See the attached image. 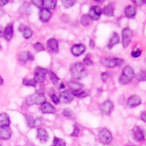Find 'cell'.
Segmentation results:
<instances>
[{
    "label": "cell",
    "mask_w": 146,
    "mask_h": 146,
    "mask_svg": "<svg viewBox=\"0 0 146 146\" xmlns=\"http://www.w3.org/2000/svg\"><path fill=\"white\" fill-rule=\"evenodd\" d=\"M133 2H134V3H135L137 6H140L144 3L143 1H135Z\"/></svg>",
    "instance_id": "obj_49"
},
{
    "label": "cell",
    "mask_w": 146,
    "mask_h": 146,
    "mask_svg": "<svg viewBox=\"0 0 146 146\" xmlns=\"http://www.w3.org/2000/svg\"><path fill=\"white\" fill-rule=\"evenodd\" d=\"M135 78L138 81H146V71H141L137 72L135 75Z\"/></svg>",
    "instance_id": "obj_32"
},
{
    "label": "cell",
    "mask_w": 146,
    "mask_h": 146,
    "mask_svg": "<svg viewBox=\"0 0 146 146\" xmlns=\"http://www.w3.org/2000/svg\"><path fill=\"white\" fill-rule=\"evenodd\" d=\"M70 71L72 76L76 79H82L87 76L84 65L81 62H76L71 65Z\"/></svg>",
    "instance_id": "obj_1"
},
{
    "label": "cell",
    "mask_w": 146,
    "mask_h": 146,
    "mask_svg": "<svg viewBox=\"0 0 146 146\" xmlns=\"http://www.w3.org/2000/svg\"><path fill=\"white\" fill-rule=\"evenodd\" d=\"M31 2L37 7L42 8L43 7V1L41 0H33Z\"/></svg>",
    "instance_id": "obj_41"
},
{
    "label": "cell",
    "mask_w": 146,
    "mask_h": 146,
    "mask_svg": "<svg viewBox=\"0 0 146 146\" xmlns=\"http://www.w3.org/2000/svg\"><path fill=\"white\" fill-rule=\"evenodd\" d=\"M86 50V46L83 44H76L72 46L71 49L72 54L75 56H80L83 54Z\"/></svg>",
    "instance_id": "obj_14"
},
{
    "label": "cell",
    "mask_w": 146,
    "mask_h": 146,
    "mask_svg": "<svg viewBox=\"0 0 146 146\" xmlns=\"http://www.w3.org/2000/svg\"><path fill=\"white\" fill-rule=\"evenodd\" d=\"M133 76L134 72L132 68L129 66H126L122 70L121 74L119 79V82L121 84H127L131 82Z\"/></svg>",
    "instance_id": "obj_3"
},
{
    "label": "cell",
    "mask_w": 146,
    "mask_h": 146,
    "mask_svg": "<svg viewBox=\"0 0 146 146\" xmlns=\"http://www.w3.org/2000/svg\"><path fill=\"white\" fill-rule=\"evenodd\" d=\"M37 138L41 143H46L48 139V134L46 129L39 128L37 129Z\"/></svg>",
    "instance_id": "obj_17"
},
{
    "label": "cell",
    "mask_w": 146,
    "mask_h": 146,
    "mask_svg": "<svg viewBox=\"0 0 146 146\" xmlns=\"http://www.w3.org/2000/svg\"><path fill=\"white\" fill-rule=\"evenodd\" d=\"M25 117L27 127L30 128L34 127L35 125V120L34 119V118L32 116H30L27 114L25 115Z\"/></svg>",
    "instance_id": "obj_29"
},
{
    "label": "cell",
    "mask_w": 146,
    "mask_h": 146,
    "mask_svg": "<svg viewBox=\"0 0 146 146\" xmlns=\"http://www.w3.org/2000/svg\"><path fill=\"white\" fill-rule=\"evenodd\" d=\"M83 62L88 66H91L93 65V62L91 60V55L90 54H88L86 55L83 59Z\"/></svg>",
    "instance_id": "obj_36"
},
{
    "label": "cell",
    "mask_w": 146,
    "mask_h": 146,
    "mask_svg": "<svg viewBox=\"0 0 146 146\" xmlns=\"http://www.w3.org/2000/svg\"><path fill=\"white\" fill-rule=\"evenodd\" d=\"M0 146H2V145H1V144H0Z\"/></svg>",
    "instance_id": "obj_56"
},
{
    "label": "cell",
    "mask_w": 146,
    "mask_h": 146,
    "mask_svg": "<svg viewBox=\"0 0 146 146\" xmlns=\"http://www.w3.org/2000/svg\"><path fill=\"white\" fill-rule=\"evenodd\" d=\"M136 12L135 8L132 5H129L125 7L124 9L125 15L128 18H133L135 17Z\"/></svg>",
    "instance_id": "obj_21"
},
{
    "label": "cell",
    "mask_w": 146,
    "mask_h": 146,
    "mask_svg": "<svg viewBox=\"0 0 146 146\" xmlns=\"http://www.w3.org/2000/svg\"><path fill=\"white\" fill-rule=\"evenodd\" d=\"M3 28L2 26H0V37H2L3 35Z\"/></svg>",
    "instance_id": "obj_50"
},
{
    "label": "cell",
    "mask_w": 146,
    "mask_h": 146,
    "mask_svg": "<svg viewBox=\"0 0 146 146\" xmlns=\"http://www.w3.org/2000/svg\"><path fill=\"white\" fill-rule=\"evenodd\" d=\"M46 99L42 90H37L33 94L29 96L26 99V102L27 106H31L34 104L41 105L46 102Z\"/></svg>",
    "instance_id": "obj_2"
},
{
    "label": "cell",
    "mask_w": 146,
    "mask_h": 146,
    "mask_svg": "<svg viewBox=\"0 0 146 146\" xmlns=\"http://www.w3.org/2000/svg\"><path fill=\"white\" fill-rule=\"evenodd\" d=\"M3 13H4L3 10L2 9H1V8H0V17H1V16H2V15L3 14Z\"/></svg>",
    "instance_id": "obj_53"
},
{
    "label": "cell",
    "mask_w": 146,
    "mask_h": 146,
    "mask_svg": "<svg viewBox=\"0 0 146 146\" xmlns=\"http://www.w3.org/2000/svg\"><path fill=\"white\" fill-rule=\"evenodd\" d=\"M19 30L22 33L23 37L26 39H29L33 35V30L29 27L25 26L23 25H21L19 27Z\"/></svg>",
    "instance_id": "obj_20"
},
{
    "label": "cell",
    "mask_w": 146,
    "mask_h": 146,
    "mask_svg": "<svg viewBox=\"0 0 146 146\" xmlns=\"http://www.w3.org/2000/svg\"><path fill=\"white\" fill-rule=\"evenodd\" d=\"M40 111L43 113H55L56 108L48 102H44L40 106Z\"/></svg>",
    "instance_id": "obj_15"
},
{
    "label": "cell",
    "mask_w": 146,
    "mask_h": 146,
    "mask_svg": "<svg viewBox=\"0 0 146 146\" xmlns=\"http://www.w3.org/2000/svg\"><path fill=\"white\" fill-rule=\"evenodd\" d=\"M10 120L9 116L6 113H2L0 114V127L9 126Z\"/></svg>",
    "instance_id": "obj_23"
},
{
    "label": "cell",
    "mask_w": 146,
    "mask_h": 146,
    "mask_svg": "<svg viewBox=\"0 0 146 146\" xmlns=\"http://www.w3.org/2000/svg\"><path fill=\"white\" fill-rule=\"evenodd\" d=\"M29 6V3L27 2H25L21 6V7L19 9V12L20 13H25L27 9H28Z\"/></svg>",
    "instance_id": "obj_38"
},
{
    "label": "cell",
    "mask_w": 146,
    "mask_h": 146,
    "mask_svg": "<svg viewBox=\"0 0 146 146\" xmlns=\"http://www.w3.org/2000/svg\"><path fill=\"white\" fill-rule=\"evenodd\" d=\"M79 131H80V129L79 128L78 125H74V129H73V131H72V133L71 134V136H72L73 137H76L78 136Z\"/></svg>",
    "instance_id": "obj_40"
},
{
    "label": "cell",
    "mask_w": 146,
    "mask_h": 146,
    "mask_svg": "<svg viewBox=\"0 0 146 146\" xmlns=\"http://www.w3.org/2000/svg\"><path fill=\"white\" fill-rule=\"evenodd\" d=\"M132 136L133 139L137 141H140L144 139V133L143 129L139 126H135L132 129Z\"/></svg>",
    "instance_id": "obj_12"
},
{
    "label": "cell",
    "mask_w": 146,
    "mask_h": 146,
    "mask_svg": "<svg viewBox=\"0 0 146 146\" xmlns=\"http://www.w3.org/2000/svg\"><path fill=\"white\" fill-rule=\"evenodd\" d=\"M51 146H54V145H51Z\"/></svg>",
    "instance_id": "obj_57"
},
{
    "label": "cell",
    "mask_w": 146,
    "mask_h": 146,
    "mask_svg": "<svg viewBox=\"0 0 146 146\" xmlns=\"http://www.w3.org/2000/svg\"><path fill=\"white\" fill-rule=\"evenodd\" d=\"M47 70L41 67H36L34 70V80L36 83H43L46 79Z\"/></svg>",
    "instance_id": "obj_6"
},
{
    "label": "cell",
    "mask_w": 146,
    "mask_h": 146,
    "mask_svg": "<svg viewBox=\"0 0 146 146\" xmlns=\"http://www.w3.org/2000/svg\"><path fill=\"white\" fill-rule=\"evenodd\" d=\"M141 50H137V51H132L131 52V55L134 58H137L140 56L141 54Z\"/></svg>",
    "instance_id": "obj_44"
},
{
    "label": "cell",
    "mask_w": 146,
    "mask_h": 146,
    "mask_svg": "<svg viewBox=\"0 0 146 146\" xmlns=\"http://www.w3.org/2000/svg\"><path fill=\"white\" fill-rule=\"evenodd\" d=\"M98 139L104 145H109L112 140V137L111 132L106 128L101 129L98 133Z\"/></svg>",
    "instance_id": "obj_5"
},
{
    "label": "cell",
    "mask_w": 146,
    "mask_h": 146,
    "mask_svg": "<svg viewBox=\"0 0 146 146\" xmlns=\"http://www.w3.org/2000/svg\"><path fill=\"white\" fill-rule=\"evenodd\" d=\"M119 42V36L116 32H113L111 39L109 40L108 44L107 45V47L109 49H111L112 47H113L115 44H117Z\"/></svg>",
    "instance_id": "obj_24"
},
{
    "label": "cell",
    "mask_w": 146,
    "mask_h": 146,
    "mask_svg": "<svg viewBox=\"0 0 146 146\" xmlns=\"http://www.w3.org/2000/svg\"><path fill=\"white\" fill-rule=\"evenodd\" d=\"M28 60L27 52L26 51L21 52L18 55V60L22 64L26 63Z\"/></svg>",
    "instance_id": "obj_30"
},
{
    "label": "cell",
    "mask_w": 146,
    "mask_h": 146,
    "mask_svg": "<svg viewBox=\"0 0 146 146\" xmlns=\"http://www.w3.org/2000/svg\"><path fill=\"white\" fill-rule=\"evenodd\" d=\"M47 48L50 52L52 54H56L58 53V42L55 38H50L47 42Z\"/></svg>",
    "instance_id": "obj_10"
},
{
    "label": "cell",
    "mask_w": 146,
    "mask_h": 146,
    "mask_svg": "<svg viewBox=\"0 0 146 146\" xmlns=\"http://www.w3.org/2000/svg\"><path fill=\"white\" fill-rule=\"evenodd\" d=\"M89 45H90V47L91 48L93 49L95 47V42L94 41L92 40V39H90V43H89Z\"/></svg>",
    "instance_id": "obj_48"
},
{
    "label": "cell",
    "mask_w": 146,
    "mask_h": 146,
    "mask_svg": "<svg viewBox=\"0 0 146 146\" xmlns=\"http://www.w3.org/2000/svg\"><path fill=\"white\" fill-rule=\"evenodd\" d=\"M0 50H1V44H0Z\"/></svg>",
    "instance_id": "obj_55"
},
{
    "label": "cell",
    "mask_w": 146,
    "mask_h": 146,
    "mask_svg": "<svg viewBox=\"0 0 146 146\" xmlns=\"http://www.w3.org/2000/svg\"><path fill=\"white\" fill-rule=\"evenodd\" d=\"M100 63L107 67L113 68L116 66L120 67L122 66L124 60L119 58H110V57H103L100 60Z\"/></svg>",
    "instance_id": "obj_4"
},
{
    "label": "cell",
    "mask_w": 146,
    "mask_h": 146,
    "mask_svg": "<svg viewBox=\"0 0 146 146\" xmlns=\"http://www.w3.org/2000/svg\"><path fill=\"white\" fill-rule=\"evenodd\" d=\"M48 75H49L50 79L51 80L52 83L54 84H56L58 82V80H59V78L51 71H50L48 73Z\"/></svg>",
    "instance_id": "obj_35"
},
{
    "label": "cell",
    "mask_w": 146,
    "mask_h": 146,
    "mask_svg": "<svg viewBox=\"0 0 146 146\" xmlns=\"http://www.w3.org/2000/svg\"><path fill=\"white\" fill-rule=\"evenodd\" d=\"M102 14V9L99 6H94L90 9L88 15L92 21H96L99 19Z\"/></svg>",
    "instance_id": "obj_11"
},
{
    "label": "cell",
    "mask_w": 146,
    "mask_h": 146,
    "mask_svg": "<svg viewBox=\"0 0 146 146\" xmlns=\"http://www.w3.org/2000/svg\"><path fill=\"white\" fill-rule=\"evenodd\" d=\"M102 13L107 17H112L114 15V7L112 3L106 5L103 10Z\"/></svg>",
    "instance_id": "obj_22"
},
{
    "label": "cell",
    "mask_w": 146,
    "mask_h": 146,
    "mask_svg": "<svg viewBox=\"0 0 146 146\" xmlns=\"http://www.w3.org/2000/svg\"><path fill=\"white\" fill-rule=\"evenodd\" d=\"M65 88V85H64V84L63 82L60 83V85H59V88H60V89H63V88Z\"/></svg>",
    "instance_id": "obj_51"
},
{
    "label": "cell",
    "mask_w": 146,
    "mask_h": 146,
    "mask_svg": "<svg viewBox=\"0 0 146 146\" xmlns=\"http://www.w3.org/2000/svg\"><path fill=\"white\" fill-rule=\"evenodd\" d=\"M62 3L64 8L68 9L74 6V4L76 3V1L72 0H62Z\"/></svg>",
    "instance_id": "obj_34"
},
{
    "label": "cell",
    "mask_w": 146,
    "mask_h": 146,
    "mask_svg": "<svg viewBox=\"0 0 146 146\" xmlns=\"http://www.w3.org/2000/svg\"><path fill=\"white\" fill-rule=\"evenodd\" d=\"M141 119L145 123H146V111L143 112L140 116Z\"/></svg>",
    "instance_id": "obj_46"
},
{
    "label": "cell",
    "mask_w": 146,
    "mask_h": 146,
    "mask_svg": "<svg viewBox=\"0 0 146 146\" xmlns=\"http://www.w3.org/2000/svg\"><path fill=\"white\" fill-rule=\"evenodd\" d=\"M3 83V78L0 76V85H2Z\"/></svg>",
    "instance_id": "obj_52"
},
{
    "label": "cell",
    "mask_w": 146,
    "mask_h": 146,
    "mask_svg": "<svg viewBox=\"0 0 146 146\" xmlns=\"http://www.w3.org/2000/svg\"><path fill=\"white\" fill-rule=\"evenodd\" d=\"M51 99L54 103H55V104H58L60 102L59 98L55 94H52L51 95Z\"/></svg>",
    "instance_id": "obj_43"
},
{
    "label": "cell",
    "mask_w": 146,
    "mask_h": 146,
    "mask_svg": "<svg viewBox=\"0 0 146 146\" xmlns=\"http://www.w3.org/2000/svg\"><path fill=\"white\" fill-rule=\"evenodd\" d=\"M68 86L72 90V91L82 90L83 87V85L82 83L74 81L69 82L68 83Z\"/></svg>",
    "instance_id": "obj_25"
},
{
    "label": "cell",
    "mask_w": 146,
    "mask_h": 146,
    "mask_svg": "<svg viewBox=\"0 0 146 146\" xmlns=\"http://www.w3.org/2000/svg\"><path fill=\"white\" fill-rule=\"evenodd\" d=\"M63 115L67 117H71L73 115V112L70 108H64L63 111Z\"/></svg>",
    "instance_id": "obj_39"
},
{
    "label": "cell",
    "mask_w": 146,
    "mask_h": 146,
    "mask_svg": "<svg viewBox=\"0 0 146 146\" xmlns=\"http://www.w3.org/2000/svg\"><path fill=\"white\" fill-rule=\"evenodd\" d=\"M11 136V130L9 126L0 127V139L7 140Z\"/></svg>",
    "instance_id": "obj_16"
},
{
    "label": "cell",
    "mask_w": 146,
    "mask_h": 146,
    "mask_svg": "<svg viewBox=\"0 0 146 146\" xmlns=\"http://www.w3.org/2000/svg\"><path fill=\"white\" fill-rule=\"evenodd\" d=\"M13 35V25L12 23H9L6 26L5 29H4L3 36L6 40L9 41L11 39Z\"/></svg>",
    "instance_id": "obj_19"
},
{
    "label": "cell",
    "mask_w": 146,
    "mask_h": 146,
    "mask_svg": "<svg viewBox=\"0 0 146 146\" xmlns=\"http://www.w3.org/2000/svg\"><path fill=\"white\" fill-rule=\"evenodd\" d=\"M72 93L74 96H76L78 98H83L88 96L90 94L89 92L87 90H79V91H72Z\"/></svg>",
    "instance_id": "obj_28"
},
{
    "label": "cell",
    "mask_w": 146,
    "mask_h": 146,
    "mask_svg": "<svg viewBox=\"0 0 146 146\" xmlns=\"http://www.w3.org/2000/svg\"><path fill=\"white\" fill-rule=\"evenodd\" d=\"M52 15V13L50 10L45 9L42 8L39 12V19L43 22H46L49 21Z\"/></svg>",
    "instance_id": "obj_18"
},
{
    "label": "cell",
    "mask_w": 146,
    "mask_h": 146,
    "mask_svg": "<svg viewBox=\"0 0 146 146\" xmlns=\"http://www.w3.org/2000/svg\"><path fill=\"white\" fill-rule=\"evenodd\" d=\"M113 102L110 100H107L100 104L99 108L102 113L106 115H110L113 111Z\"/></svg>",
    "instance_id": "obj_8"
},
{
    "label": "cell",
    "mask_w": 146,
    "mask_h": 146,
    "mask_svg": "<svg viewBox=\"0 0 146 146\" xmlns=\"http://www.w3.org/2000/svg\"><path fill=\"white\" fill-rule=\"evenodd\" d=\"M92 22V20L90 18V17H89L88 14H84L83 15L81 18H80V23L83 26H88L90 25L91 24Z\"/></svg>",
    "instance_id": "obj_27"
},
{
    "label": "cell",
    "mask_w": 146,
    "mask_h": 146,
    "mask_svg": "<svg viewBox=\"0 0 146 146\" xmlns=\"http://www.w3.org/2000/svg\"><path fill=\"white\" fill-rule=\"evenodd\" d=\"M132 31L129 28L126 27L122 31V40L121 43L124 48H127L131 41L132 38Z\"/></svg>",
    "instance_id": "obj_7"
},
{
    "label": "cell",
    "mask_w": 146,
    "mask_h": 146,
    "mask_svg": "<svg viewBox=\"0 0 146 146\" xmlns=\"http://www.w3.org/2000/svg\"><path fill=\"white\" fill-rule=\"evenodd\" d=\"M109 77V74L107 72H103L101 74V79L103 82H106Z\"/></svg>",
    "instance_id": "obj_42"
},
{
    "label": "cell",
    "mask_w": 146,
    "mask_h": 146,
    "mask_svg": "<svg viewBox=\"0 0 146 146\" xmlns=\"http://www.w3.org/2000/svg\"><path fill=\"white\" fill-rule=\"evenodd\" d=\"M143 2L145 3H146V1H143Z\"/></svg>",
    "instance_id": "obj_54"
},
{
    "label": "cell",
    "mask_w": 146,
    "mask_h": 146,
    "mask_svg": "<svg viewBox=\"0 0 146 146\" xmlns=\"http://www.w3.org/2000/svg\"><path fill=\"white\" fill-rule=\"evenodd\" d=\"M34 47L35 50L37 51V52H41V51H43L45 50L44 46H43V44L42 43H40V42H36L34 44Z\"/></svg>",
    "instance_id": "obj_37"
},
{
    "label": "cell",
    "mask_w": 146,
    "mask_h": 146,
    "mask_svg": "<svg viewBox=\"0 0 146 146\" xmlns=\"http://www.w3.org/2000/svg\"><path fill=\"white\" fill-rule=\"evenodd\" d=\"M56 5V1L54 0H44L43 1V8L48 10H54Z\"/></svg>",
    "instance_id": "obj_26"
},
{
    "label": "cell",
    "mask_w": 146,
    "mask_h": 146,
    "mask_svg": "<svg viewBox=\"0 0 146 146\" xmlns=\"http://www.w3.org/2000/svg\"><path fill=\"white\" fill-rule=\"evenodd\" d=\"M54 146H66V141L64 139L54 137L53 140Z\"/></svg>",
    "instance_id": "obj_31"
},
{
    "label": "cell",
    "mask_w": 146,
    "mask_h": 146,
    "mask_svg": "<svg viewBox=\"0 0 146 146\" xmlns=\"http://www.w3.org/2000/svg\"><path fill=\"white\" fill-rule=\"evenodd\" d=\"M27 52V58L28 60H31V61H33L34 59V56H33V55L30 52Z\"/></svg>",
    "instance_id": "obj_45"
},
{
    "label": "cell",
    "mask_w": 146,
    "mask_h": 146,
    "mask_svg": "<svg viewBox=\"0 0 146 146\" xmlns=\"http://www.w3.org/2000/svg\"><path fill=\"white\" fill-rule=\"evenodd\" d=\"M9 2V1L7 0H0V6L3 7L6 5Z\"/></svg>",
    "instance_id": "obj_47"
},
{
    "label": "cell",
    "mask_w": 146,
    "mask_h": 146,
    "mask_svg": "<svg viewBox=\"0 0 146 146\" xmlns=\"http://www.w3.org/2000/svg\"><path fill=\"white\" fill-rule=\"evenodd\" d=\"M141 99L137 95H132L129 97L126 102V105L128 108H133L140 105Z\"/></svg>",
    "instance_id": "obj_13"
},
{
    "label": "cell",
    "mask_w": 146,
    "mask_h": 146,
    "mask_svg": "<svg viewBox=\"0 0 146 146\" xmlns=\"http://www.w3.org/2000/svg\"><path fill=\"white\" fill-rule=\"evenodd\" d=\"M22 84L27 86H31L33 87H36V82L32 79H23L22 80Z\"/></svg>",
    "instance_id": "obj_33"
},
{
    "label": "cell",
    "mask_w": 146,
    "mask_h": 146,
    "mask_svg": "<svg viewBox=\"0 0 146 146\" xmlns=\"http://www.w3.org/2000/svg\"><path fill=\"white\" fill-rule=\"evenodd\" d=\"M74 96L72 91L69 90H64L60 92L59 95V101L63 103H69L72 101Z\"/></svg>",
    "instance_id": "obj_9"
}]
</instances>
